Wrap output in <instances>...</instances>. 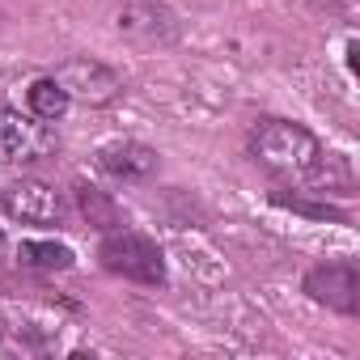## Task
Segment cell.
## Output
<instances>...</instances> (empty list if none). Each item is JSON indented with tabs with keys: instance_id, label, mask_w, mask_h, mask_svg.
Instances as JSON below:
<instances>
[{
	"instance_id": "1",
	"label": "cell",
	"mask_w": 360,
	"mask_h": 360,
	"mask_svg": "<svg viewBox=\"0 0 360 360\" xmlns=\"http://www.w3.org/2000/svg\"><path fill=\"white\" fill-rule=\"evenodd\" d=\"M250 157L280 178H309L322 161V144L309 127L288 119H263L250 136Z\"/></svg>"
},
{
	"instance_id": "2",
	"label": "cell",
	"mask_w": 360,
	"mask_h": 360,
	"mask_svg": "<svg viewBox=\"0 0 360 360\" xmlns=\"http://www.w3.org/2000/svg\"><path fill=\"white\" fill-rule=\"evenodd\" d=\"M98 259L110 276H123L131 284H165V259L161 246L136 229H110L98 246Z\"/></svg>"
},
{
	"instance_id": "3",
	"label": "cell",
	"mask_w": 360,
	"mask_h": 360,
	"mask_svg": "<svg viewBox=\"0 0 360 360\" xmlns=\"http://www.w3.org/2000/svg\"><path fill=\"white\" fill-rule=\"evenodd\" d=\"M115 26L119 34L140 47V51H161V47H174L178 34H183V22L169 5L161 0H127V5L115 13Z\"/></svg>"
},
{
	"instance_id": "4",
	"label": "cell",
	"mask_w": 360,
	"mask_h": 360,
	"mask_svg": "<svg viewBox=\"0 0 360 360\" xmlns=\"http://www.w3.org/2000/svg\"><path fill=\"white\" fill-rule=\"evenodd\" d=\"M60 140L56 131L34 119V115H22L18 106L0 102V157L13 161V165H34V161H47L56 157Z\"/></svg>"
},
{
	"instance_id": "5",
	"label": "cell",
	"mask_w": 360,
	"mask_h": 360,
	"mask_svg": "<svg viewBox=\"0 0 360 360\" xmlns=\"http://www.w3.org/2000/svg\"><path fill=\"white\" fill-rule=\"evenodd\" d=\"M51 77L60 81V89L68 94V102H81V106H110L123 94V77L115 68H106L102 60H89V56L64 60Z\"/></svg>"
},
{
	"instance_id": "6",
	"label": "cell",
	"mask_w": 360,
	"mask_h": 360,
	"mask_svg": "<svg viewBox=\"0 0 360 360\" xmlns=\"http://www.w3.org/2000/svg\"><path fill=\"white\" fill-rule=\"evenodd\" d=\"M305 297L339 309V314H356L360 309V271L356 263H322L305 276Z\"/></svg>"
},
{
	"instance_id": "7",
	"label": "cell",
	"mask_w": 360,
	"mask_h": 360,
	"mask_svg": "<svg viewBox=\"0 0 360 360\" xmlns=\"http://www.w3.org/2000/svg\"><path fill=\"white\" fill-rule=\"evenodd\" d=\"M0 204H5L9 217H18L26 225H60V217H64L60 191L39 183V178H18V183H9L5 195H0Z\"/></svg>"
},
{
	"instance_id": "8",
	"label": "cell",
	"mask_w": 360,
	"mask_h": 360,
	"mask_svg": "<svg viewBox=\"0 0 360 360\" xmlns=\"http://www.w3.org/2000/svg\"><path fill=\"white\" fill-rule=\"evenodd\" d=\"M98 165L110 174V178H127V183H136V178H148L157 169V153L140 140H110L98 148Z\"/></svg>"
},
{
	"instance_id": "9",
	"label": "cell",
	"mask_w": 360,
	"mask_h": 360,
	"mask_svg": "<svg viewBox=\"0 0 360 360\" xmlns=\"http://www.w3.org/2000/svg\"><path fill=\"white\" fill-rule=\"evenodd\" d=\"M77 208H81L85 225L98 229V233L123 229V212H119V204H115L106 191H98V187H77Z\"/></svg>"
},
{
	"instance_id": "10",
	"label": "cell",
	"mask_w": 360,
	"mask_h": 360,
	"mask_svg": "<svg viewBox=\"0 0 360 360\" xmlns=\"http://www.w3.org/2000/svg\"><path fill=\"white\" fill-rule=\"evenodd\" d=\"M26 106H30V115L34 119H43V123H56V119H64L68 115V94L60 89V81L56 77H39L30 89H26Z\"/></svg>"
},
{
	"instance_id": "11",
	"label": "cell",
	"mask_w": 360,
	"mask_h": 360,
	"mask_svg": "<svg viewBox=\"0 0 360 360\" xmlns=\"http://www.w3.org/2000/svg\"><path fill=\"white\" fill-rule=\"evenodd\" d=\"M18 263L34 267V271H68L72 267V250L60 242H22L18 246Z\"/></svg>"
},
{
	"instance_id": "12",
	"label": "cell",
	"mask_w": 360,
	"mask_h": 360,
	"mask_svg": "<svg viewBox=\"0 0 360 360\" xmlns=\"http://www.w3.org/2000/svg\"><path fill=\"white\" fill-rule=\"evenodd\" d=\"M276 204H284V208H297V212H305V217H330V221H347L343 212H335L330 204H309V200H301V195H276Z\"/></svg>"
},
{
	"instance_id": "13",
	"label": "cell",
	"mask_w": 360,
	"mask_h": 360,
	"mask_svg": "<svg viewBox=\"0 0 360 360\" xmlns=\"http://www.w3.org/2000/svg\"><path fill=\"white\" fill-rule=\"evenodd\" d=\"M314 5H318V9H343L347 0H314Z\"/></svg>"
},
{
	"instance_id": "14",
	"label": "cell",
	"mask_w": 360,
	"mask_h": 360,
	"mask_svg": "<svg viewBox=\"0 0 360 360\" xmlns=\"http://www.w3.org/2000/svg\"><path fill=\"white\" fill-rule=\"evenodd\" d=\"M0 255H5V233H0Z\"/></svg>"
},
{
	"instance_id": "15",
	"label": "cell",
	"mask_w": 360,
	"mask_h": 360,
	"mask_svg": "<svg viewBox=\"0 0 360 360\" xmlns=\"http://www.w3.org/2000/svg\"><path fill=\"white\" fill-rule=\"evenodd\" d=\"M0 30H5V13H0Z\"/></svg>"
}]
</instances>
